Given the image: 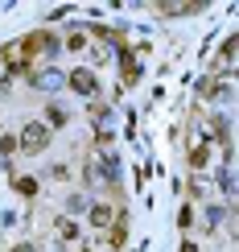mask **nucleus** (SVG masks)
<instances>
[{"instance_id":"f03ea898","label":"nucleus","mask_w":239,"mask_h":252,"mask_svg":"<svg viewBox=\"0 0 239 252\" xmlns=\"http://www.w3.org/2000/svg\"><path fill=\"white\" fill-rule=\"evenodd\" d=\"M70 87L82 91V95H91V91H95V75H87V70H75V75H70Z\"/></svg>"},{"instance_id":"f257e3e1","label":"nucleus","mask_w":239,"mask_h":252,"mask_svg":"<svg viewBox=\"0 0 239 252\" xmlns=\"http://www.w3.org/2000/svg\"><path fill=\"white\" fill-rule=\"evenodd\" d=\"M46 145H50V128H46V124H25V141H21V149H25V153H41V149H46Z\"/></svg>"},{"instance_id":"20e7f679","label":"nucleus","mask_w":239,"mask_h":252,"mask_svg":"<svg viewBox=\"0 0 239 252\" xmlns=\"http://www.w3.org/2000/svg\"><path fill=\"white\" fill-rule=\"evenodd\" d=\"M54 227H58V236H62V240H75V236H79V227L70 223V219H58Z\"/></svg>"},{"instance_id":"7ed1b4c3","label":"nucleus","mask_w":239,"mask_h":252,"mask_svg":"<svg viewBox=\"0 0 239 252\" xmlns=\"http://www.w3.org/2000/svg\"><path fill=\"white\" fill-rule=\"evenodd\" d=\"M111 215H116V211H111L107 203H95V207H91V223H95V227H107Z\"/></svg>"},{"instance_id":"39448f33","label":"nucleus","mask_w":239,"mask_h":252,"mask_svg":"<svg viewBox=\"0 0 239 252\" xmlns=\"http://www.w3.org/2000/svg\"><path fill=\"white\" fill-rule=\"evenodd\" d=\"M66 211H75V215L87 211V198H82V194H70V198H66Z\"/></svg>"}]
</instances>
